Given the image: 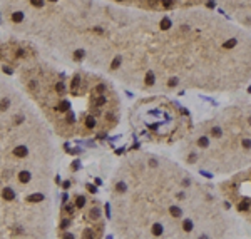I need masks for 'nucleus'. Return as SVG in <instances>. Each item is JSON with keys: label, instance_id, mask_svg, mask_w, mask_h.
<instances>
[{"label": "nucleus", "instance_id": "2", "mask_svg": "<svg viewBox=\"0 0 251 239\" xmlns=\"http://www.w3.org/2000/svg\"><path fill=\"white\" fill-rule=\"evenodd\" d=\"M112 219L121 239H233L239 231L218 189L149 152L131 154L119 166Z\"/></svg>", "mask_w": 251, "mask_h": 239}, {"label": "nucleus", "instance_id": "1", "mask_svg": "<svg viewBox=\"0 0 251 239\" xmlns=\"http://www.w3.org/2000/svg\"><path fill=\"white\" fill-rule=\"evenodd\" d=\"M107 70L143 90L238 92L251 80V33L203 7L172 12L111 10Z\"/></svg>", "mask_w": 251, "mask_h": 239}, {"label": "nucleus", "instance_id": "4", "mask_svg": "<svg viewBox=\"0 0 251 239\" xmlns=\"http://www.w3.org/2000/svg\"><path fill=\"white\" fill-rule=\"evenodd\" d=\"M134 124L139 135L161 144L179 142L193 129L189 112L164 95L141 100L136 106V117L132 115V126Z\"/></svg>", "mask_w": 251, "mask_h": 239}, {"label": "nucleus", "instance_id": "5", "mask_svg": "<svg viewBox=\"0 0 251 239\" xmlns=\"http://www.w3.org/2000/svg\"><path fill=\"white\" fill-rule=\"evenodd\" d=\"M216 189L231 213L251 226V167L226 176Z\"/></svg>", "mask_w": 251, "mask_h": 239}, {"label": "nucleus", "instance_id": "6", "mask_svg": "<svg viewBox=\"0 0 251 239\" xmlns=\"http://www.w3.org/2000/svg\"><path fill=\"white\" fill-rule=\"evenodd\" d=\"M231 22L251 33V0H216Z\"/></svg>", "mask_w": 251, "mask_h": 239}, {"label": "nucleus", "instance_id": "3", "mask_svg": "<svg viewBox=\"0 0 251 239\" xmlns=\"http://www.w3.org/2000/svg\"><path fill=\"white\" fill-rule=\"evenodd\" d=\"M183 140L184 164L201 172L231 176L251 167V99L223 107Z\"/></svg>", "mask_w": 251, "mask_h": 239}]
</instances>
